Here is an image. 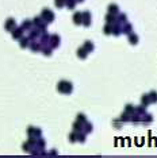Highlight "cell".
<instances>
[{
	"instance_id": "83f0119b",
	"label": "cell",
	"mask_w": 157,
	"mask_h": 158,
	"mask_svg": "<svg viewBox=\"0 0 157 158\" xmlns=\"http://www.w3.org/2000/svg\"><path fill=\"white\" fill-rule=\"evenodd\" d=\"M103 33L106 35H111L112 34V24H110V23H106L103 27Z\"/></svg>"
},
{
	"instance_id": "d6a6232c",
	"label": "cell",
	"mask_w": 157,
	"mask_h": 158,
	"mask_svg": "<svg viewBox=\"0 0 157 158\" xmlns=\"http://www.w3.org/2000/svg\"><path fill=\"white\" fill-rule=\"evenodd\" d=\"M149 99H150V103H157V92L156 91H152V92H149Z\"/></svg>"
},
{
	"instance_id": "d4e9b609",
	"label": "cell",
	"mask_w": 157,
	"mask_h": 158,
	"mask_svg": "<svg viewBox=\"0 0 157 158\" xmlns=\"http://www.w3.org/2000/svg\"><path fill=\"white\" fill-rule=\"evenodd\" d=\"M76 4H77L76 0H65V7H68V9H75Z\"/></svg>"
},
{
	"instance_id": "8d00e7d4",
	"label": "cell",
	"mask_w": 157,
	"mask_h": 158,
	"mask_svg": "<svg viewBox=\"0 0 157 158\" xmlns=\"http://www.w3.org/2000/svg\"><path fill=\"white\" fill-rule=\"evenodd\" d=\"M76 120H79V122H81V123H85V122H87V118H85L84 114H77Z\"/></svg>"
},
{
	"instance_id": "3957f363",
	"label": "cell",
	"mask_w": 157,
	"mask_h": 158,
	"mask_svg": "<svg viewBox=\"0 0 157 158\" xmlns=\"http://www.w3.org/2000/svg\"><path fill=\"white\" fill-rule=\"evenodd\" d=\"M27 136L29 138H38V136H42V130L38 127H33V126H30V127L27 128Z\"/></svg>"
},
{
	"instance_id": "4dcf8cb0",
	"label": "cell",
	"mask_w": 157,
	"mask_h": 158,
	"mask_svg": "<svg viewBox=\"0 0 157 158\" xmlns=\"http://www.w3.org/2000/svg\"><path fill=\"white\" fill-rule=\"evenodd\" d=\"M141 104L145 105V107H148L149 104H152V103H150V99H149V95H144V96L141 97Z\"/></svg>"
},
{
	"instance_id": "8fae6325",
	"label": "cell",
	"mask_w": 157,
	"mask_h": 158,
	"mask_svg": "<svg viewBox=\"0 0 157 158\" xmlns=\"http://www.w3.org/2000/svg\"><path fill=\"white\" fill-rule=\"evenodd\" d=\"M49 39H50V34H48V31H45V33H41L39 38H38L37 41H39V43L43 46V45L49 43Z\"/></svg>"
},
{
	"instance_id": "7c38bea8",
	"label": "cell",
	"mask_w": 157,
	"mask_h": 158,
	"mask_svg": "<svg viewBox=\"0 0 157 158\" xmlns=\"http://www.w3.org/2000/svg\"><path fill=\"white\" fill-rule=\"evenodd\" d=\"M41 52H42V54H43V56H46V57H50V56L53 54V47H52L49 43L43 45V46H42V49H41Z\"/></svg>"
},
{
	"instance_id": "5b68a950",
	"label": "cell",
	"mask_w": 157,
	"mask_h": 158,
	"mask_svg": "<svg viewBox=\"0 0 157 158\" xmlns=\"http://www.w3.org/2000/svg\"><path fill=\"white\" fill-rule=\"evenodd\" d=\"M16 22H15V19L14 18H8L7 20H5V23H4V30L5 31H8V33H11L12 30H15L16 28Z\"/></svg>"
},
{
	"instance_id": "7402d4cb",
	"label": "cell",
	"mask_w": 157,
	"mask_h": 158,
	"mask_svg": "<svg viewBox=\"0 0 157 158\" xmlns=\"http://www.w3.org/2000/svg\"><path fill=\"white\" fill-rule=\"evenodd\" d=\"M126 22H127V15H126V14H123V12L117 14V23L123 24V23H126Z\"/></svg>"
},
{
	"instance_id": "ac0fdd59",
	"label": "cell",
	"mask_w": 157,
	"mask_h": 158,
	"mask_svg": "<svg viewBox=\"0 0 157 158\" xmlns=\"http://www.w3.org/2000/svg\"><path fill=\"white\" fill-rule=\"evenodd\" d=\"M104 20H106V23H110V24H114V23L117 22V15H114V14L107 12V15L104 16Z\"/></svg>"
},
{
	"instance_id": "9c48e42d",
	"label": "cell",
	"mask_w": 157,
	"mask_h": 158,
	"mask_svg": "<svg viewBox=\"0 0 157 158\" xmlns=\"http://www.w3.org/2000/svg\"><path fill=\"white\" fill-rule=\"evenodd\" d=\"M39 35H41V31L38 30L37 27H35V28L33 27L31 30H29V35H27V37L30 38V41H35V39L39 38Z\"/></svg>"
},
{
	"instance_id": "74e56055",
	"label": "cell",
	"mask_w": 157,
	"mask_h": 158,
	"mask_svg": "<svg viewBox=\"0 0 157 158\" xmlns=\"http://www.w3.org/2000/svg\"><path fill=\"white\" fill-rule=\"evenodd\" d=\"M77 3H83V1H84V0H76Z\"/></svg>"
},
{
	"instance_id": "ffe728a7",
	"label": "cell",
	"mask_w": 157,
	"mask_h": 158,
	"mask_svg": "<svg viewBox=\"0 0 157 158\" xmlns=\"http://www.w3.org/2000/svg\"><path fill=\"white\" fill-rule=\"evenodd\" d=\"M88 54H90V53L87 52V50H85V49L83 47V46L77 49V57H79V58H81V60H85Z\"/></svg>"
},
{
	"instance_id": "9a60e30c",
	"label": "cell",
	"mask_w": 157,
	"mask_h": 158,
	"mask_svg": "<svg viewBox=\"0 0 157 158\" xmlns=\"http://www.w3.org/2000/svg\"><path fill=\"white\" fill-rule=\"evenodd\" d=\"M122 34V24H119V23H114L112 24V35H115V37H119V35Z\"/></svg>"
},
{
	"instance_id": "d590c367",
	"label": "cell",
	"mask_w": 157,
	"mask_h": 158,
	"mask_svg": "<svg viewBox=\"0 0 157 158\" xmlns=\"http://www.w3.org/2000/svg\"><path fill=\"white\" fill-rule=\"evenodd\" d=\"M54 4H56L57 8H63L65 5V0H54Z\"/></svg>"
},
{
	"instance_id": "e0dca14e",
	"label": "cell",
	"mask_w": 157,
	"mask_h": 158,
	"mask_svg": "<svg viewBox=\"0 0 157 158\" xmlns=\"http://www.w3.org/2000/svg\"><path fill=\"white\" fill-rule=\"evenodd\" d=\"M127 39H129V43L130 45H137L139 41V37L135 34V33H130L129 37H127Z\"/></svg>"
},
{
	"instance_id": "44dd1931",
	"label": "cell",
	"mask_w": 157,
	"mask_h": 158,
	"mask_svg": "<svg viewBox=\"0 0 157 158\" xmlns=\"http://www.w3.org/2000/svg\"><path fill=\"white\" fill-rule=\"evenodd\" d=\"M153 120V116L150 114H144L142 115V118H141V124H149V123H152Z\"/></svg>"
},
{
	"instance_id": "f1b7e54d",
	"label": "cell",
	"mask_w": 157,
	"mask_h": 158,
	"mask_svg": "<svg viewBox=\"0 0 157 158\" xmlns=\"http://www.w3.org/2000/svg\"><path fill=\"white\" fill-rule=\"evenodd\" d=\"M134 112L135 114H138V115H144V114H146V107H145V105H138V107H137V108H135L134 110Z\"/></svg>"
},
{
	"instance_id": "8992f818",
	"label": "cell",
	"mask_w": 157,
	"mask_h": 158,
	"mask_svg": "<svg viewBox=\"0 0 157 158\" xmlns=\"http://www.w3.org/2000/svg\"><path fill=\"white\" fill-rule=\"evenodd\" d=\"M91 18H92V15H91L90 11H83V26L84 27H90L91 26Z\"/></svg>"
},
{
	"instance_id": "7a4b0ae2",
	"label": "cell",
	"mask_w": 157,
	"mask_h": 158,
	"mask_svg": "<svg viewBox=\"0 0 157 158\" xmlns=\"http://www.w3.org/2000/svg\"><path fill=\"white\" fill-rule=\"evenodd\" d=\"M41 18L49 24V23H52L54 20V12L49 8H43L42 11H41Z\"/></svg>"
},
{
	"instance_id": "1f68e13d",
	"label": "cell",
	"mask_w": 157,
	"mask_h": 158,
	"mask_svg": "<svg viewBox=\"0 0 157 158\" xmlns=\"http://www.w3.org/2000/svg\"><path fill=\"white\" fill-rule=\"evenodd\" d=\"M69 142L71 143H75V142H77V131H72L71 134H69Z\"/></svg>"
},
{
	"instance_id": "4fadbf2b",
	"label": "cell",
	"mask_w": 157,
	"mask_h": 158,
	"mask_svg": "<svg viewBox=\"0 0 157 158\" xmlns=\"http://www.w3.org/2000/svg\"><path fill=\"white\" fill-rule=\"evenodd\" d=\"M30 46V38L29 37H22L19 39V47L20 49H27Z\"/></svg>"
},
{
	"instance_id": "e575fe53",
	"label": "cell",
	"mask_w": 157,
	"mask_h": 158,
	"mask_svg": "<svg viewBox=\"0 0 157 158\" xmlns=\"http://www.w3.org/2000/svg\"><path fill=\"white\" fill-rule=\"evenodd\" d=\"M134 110H135V108L131 104H126L125 105V112H129V114L133 115V114H134Z\"/></svg>"
},
{
	"instance_id": "277c9868",
	"label": "cell",
	"mask_w": 157,
	"mask_h": 158,
	"mask_svg": "<svg viewBox=\"0 0 157 158\" xmlns=\"http://www.w3.org/2000/svg\"><path fill=\"white\" fill-rule=\"evenodd\" d=\"M61 43V37L58 34H52L50 35V39H49V45L53 49H57Z\"/></svg>"
},
{
	"instance_id": "d6986e66",
	"label": "cell",
	"mask_w": 157,
	"mask_h": 158,
	"mask_svg": "<svg viewBox=\"0 0 157 158\" xmlns=\"http://www.w3.org/2000/svg\"><path fill=\"white\" fill-rule=\"evenodd\" d=\"M83 47H84L88 53H92L95 50V45H94V42H92V41H85L84 45H83Z\"/></svg>"
},
{
	"instance_id": "52a82bcc",
	"label": "cell",
	"mask_w": 157,
	"mask_h": 158,
	"mask_svg": "<svg viewBox=\"0 0 157 158\" xmlns=\"http://www.w3.org/2000/svg\"><path fill=\"white\" fill-rule=\"evenodd\" d=\"M23 34H24V30H23L22 27H16L15 30L11 31V35H12V38L15 41H19L20 38L23 37Z\"/></svg>"
},
{
	"instance_id": "ba28073f",
	"label": "cell",
	"mask_w": 157,
	"mask_h": 158,
	"mask_svg": "<svg viewBox=\"0 0 157 158\" xmlns=\"http://www.w3.org/2000/svg\"><path fill=\"white\" fill-rule=\"evenodd\" d=\"M73 24H76V26H80V24H83V12H80V11H76V12L73 14Z\"/></svg>"
},
{
	"instance_id": "603a6c76",
	"label": "cell",
	"mask_w": 157,
	"mask_h": 158,
	"mask_svg": "<svg viewBox=\"0 0 157 158\" xmlns=\"http://www.w3.org/2000/svg\"><path fill=\"white\" fill-rule=\"evenodd\" d=\"M107 9H108V12H110V14H114V15L119 14V7H118V4H114V3L108 5Z\"/></svg>"
},
{
	"instance_id": "2e32d148",
	"label": "cell",
	"mask_w": 157,
	"mask_h": 158,
	"mask_svg": "<svg viewBox=\"0 0 157 158\" xmlns=\"http://www.w3.org/2000/svg\"><path fill=\"white\" fill-rule=\"evenodd\" d=\"M33 26H34V24H33V20H29V19H24V20L22 22V24H20V27H22L24 31L31 30Z\"/></svg>"
},
{
	"instance_id": "30bf717a",
	"label": "cell",
	"mask_w": 157,
	"mask_h": 158,
	"mask_svg": "<svg viewBox=\"0 0 157 158\" xmlns=\"http://www.w3.org/2000/svg\"><path fill=\"white\" fill-rule=\"evenodd\" d=\"M29 49H30L31 52H34V53H38V52H41L42 45L39 43V41H30V46H29Z\"/></svg>"
},
{
	"instance_id": "4316f807",
	"label": "cell",
	"mask_w": 157,
	"mask_h": 158,
	"mask_svg": "<svg viewBox=\"0 0 157 158\" xmlns=\"http://www.w3.org/2000/svg\"><path fill=\"white\" fill-rule=\"evenodd\" d=\"M119 119H121L123 123H125V122H130V120H131V114H129V112H125V111H123Z\"/></svg>"
},
{
	"instance_id": "cb8c5ba5",
	"label": "cell",
	"mask_w": 157,
	"mask_h": 158,
	"mask_svg": "<svg viewBox=\"0 0 157 158\" xmlns=\"http://www.w3.org/2000/svg\"><path fill=\"white\" fill-rule=\"evenodd\" d=\"M85 139H87V132H84L83 130H81V131H77V142L84 143Z\"/></svg>"
},
{
	"instance_id": "484cf974",
	"label": "cell",
	"mask_w": 157,
	"mask_h": 158,
	"mask_svg": "<svg viewBox=\"0 0 157 158\" xmlns=\"http://www.w3.org/2000/svg\"><path fill=\"white\" fill-rule=\"evenodd\" d=\"M92 130H94V127H92V123H90V122H85L84 124H83V131L84 132H92Z\"/></svg>"
},
{
	"instance_id": "f546056e",
	"label": "cell",
	"mask_w": 157,
	"mask_h": 158,
	"mask_svg": "<svg viewBox=\"0 0 157 158\" xmlns=\"http://www.w3.org/2000/svg\"><path fill=\"white\" fill-rule=\"evenodd\" d=\"M83 124H84V123H81V122H79V120H76V122L72 124L73 131H81V130H83Z\"/></svg>"
},
{
	"instance_id": "6da1fadb",
	"label": "cell",
	"mask_w": 157,
	"mask_h": 158,
	"mask_svg": "<svg viewBox=\"0 0 157 158\" xmlns=\"http://www.w3.org/2000/svg\"><path fill=\"white\" fill-rule=\"evenodd\" d=\"M57 91L60 93H64V95H69L73 91V84L71 81H68V80H61L57 84Z\"/></svg>"
},
{
	"instance_id": "5bb4252c",
	"label": "cell",
	"mask_w": 157,
	"mask_h": 158,
	"mask_svg": "<svg viewBox=\"0 0 157 158\" xmlns=\"http://www.w3.org/2000/svg\"><path fill=\"white\" fill-rule=\"evenodd\" d=\"M130 33H133V24L129 22H126L122 24V34H130Z\"/></svg>"
},
{
	"instance_id": "836d02e7",
	"label": "cell",
	"mask_w": 157,
	"mask_h": 158,
	"mask_svg": "<svg viewBox=\"0 0 157 158\" xmlns=\"http://www.w3.org/2000/svg\"><path fill=\"white\" fill-rule=\"evenodd\" d=\"M112 126L115 128H121L123 126V122H122L121 119H115V120H112Z\"/></svg>"
}]
</instances>
